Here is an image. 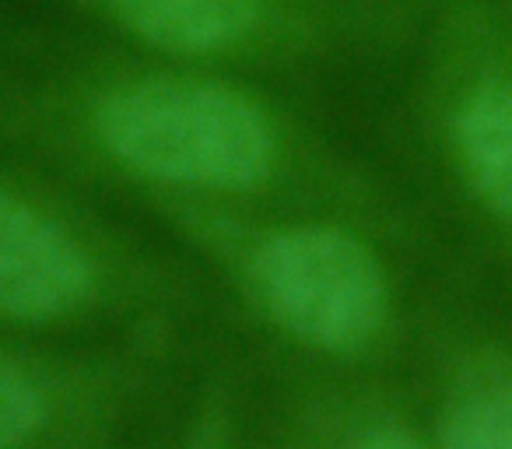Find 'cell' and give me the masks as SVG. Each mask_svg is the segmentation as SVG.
Segmentation results:
<instances>
[{"instance_id":"cell-1","label":"cell","mask_w":512,"mask_h":449,"mask_svg":"<svg viewBox=\"0 0 512 449\" xmlns=\"http://www.w3.org/2000/svg\"><path fill=\"white\" fill-rule=\"evenodd\" d=\"M50 155L183 204L369 211L365 179L249 74L109 46L50 67L15 102Z\"/></svg>"},{"instance_id":"cell-2","label":"cell","mask_w":512,"mask_h":449,"mask_svg":"<svg viewBox=\"0 0 512 449\" xmlns=\"http://www.w3.org/2000/svg\"><path fill=\"white\" fill-rule=\"evenodd\" d=\"M172 218L225 257L253 302L295 341L320 351H362L390 320V274L355 221L264 207L183 204Z\"/></svg>"},{"instance_id":"cell-3","label":"cell","mask_w":512,"mask_h":449,"mask_svg":"<svg viewBox=\"0 0 512 449\" xmlns=\"http://www.w3.org/2000/svg\"><path fill=\"white\" fill-rule=\"evenodd\" d=\"M113 43L235 74L390 50L425 15L407 0H57Z\"/></svg>"},{"instance_id":"cell-4","label":"cell","mask_w":512,"mask_h":449,"mask_svg":"<svg viewBox=\"0 0 512 449\" xmlns=\"http://www.w3.org/2000/svg\"><path fill=\"white\" fill-rule=\"evenodd\" d=\"M425 85L449 172L470 204L512 229V18L502 0L425 11Z\"/></svg>"},{"instance_id":"cell-5","label":"cell","mask_w":512,"mask_h":449,"mask_svg":"<svg viewBox=\"0 0 512 449\" xmlns=\"http://www.w3.org/2000/svg\"><path fill=\"white\" fill-rule=\"evenodd\" d=\"M120 250L36 179L0 172V320L53 323L88 309Z\"/></svg>"},{"instance_id":"cell-6","label":"cell","mask_w":512,"mask_h":449,"mask_svg":"<svg viewBox=\"0 0 512 449\" xmlns=\"http://www.w3.org/2000/svg\"><path fill=\"white\" fill-rule=\"evenodd\" d=\"M439 449H512V386L463 393L442 418Z\"/></svg>"},{"instance_id":"cell-7","label":"cell","mask_w":512,"mask_h":449,"mask_svg":"<svg viewBox=\"0 0 512 449\" xmlns=\"http://www.w3.org/2000/svg\"><path fill=\"white\" fill-rule=\"evenodd\" d=\"M50 418L46 390L18 362L0 355V449H22Z\"/></svg>"},{"instance_id":"cell-8","label":"cell","mask_w":512,"mask_h":449,"mask_svg":"<svg viewBox=\"0 0 512 449\" xmlns=\"http://www.w3.org/2000/svg\"><path fill=\"white\" fill-rule=\"evenodd\" d=\"M355 449H421V442H414L411 435H404V432L386 428V432H372L369 439H362Z\"/></svg>"},{"instance_id":"cell-9","label":"cell","mask_w":512,"mask_h":449,"mask_svg":"<svg viewBox=\"0 0 512 449\" xmlns=\"http://www.w3.org/2000/svg\"><path fill=\"white\" fill-rule=\"evenodd\" d=\"M407 4H411L414 11H421V15H425V11H432L439 0H407Z\"/></svg>"}]
</instances>
